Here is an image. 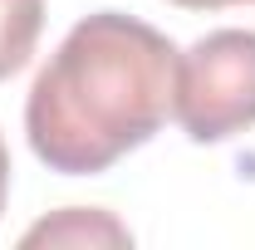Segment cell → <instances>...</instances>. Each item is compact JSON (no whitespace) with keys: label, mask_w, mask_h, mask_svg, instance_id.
<instances>
[{"label":"cell","mask_w":255,"mask_h":250,"mask_svg":"<svg viewBox=\"0 0 255 250\" xmlns=\"http://www.w3.org/2000/svg\"><path fill=\"white\" fill-rule=\"evenodd\" d=\"M44 30V0H0V79L25 69Z\"/></svg>","instance_id":"cell-4"},{"label":"cell","mask_w":255,"mask_h":250,"mask_svg":"<svg viewBox=\"0 0 255 250\" xmlns=\"http://www.w3.org/2000/svg\"><path fill=\"white\" fill-rule=\"evenodd\" d=\"M177 44L162 30L98 10L64 34L25 98L34 157L64 177L108 172L172 113Z\"/></svg>","instance_id":"cell-1"},{"label":"cell","mask_w":255,"mask_h":250,"mask_svg":"<svg viewBox=\"0 0 255 250\" xmlns=\"http://www.w3.org/2000/svg\"><path fill=\"white\" fill-rule=\"evenodd\" d=\"M25 246H132V231L108 211L94 206H69L59 216H44L25 231Z\"/></svg>","instance_id":"cell-3"},{"label":"cell","mask_w":255,"mask_h":250,"mask_svg":"<svg viewBox=\"0 0 255 250\" xmlns=\"http://www.w3.org/2000/svg\"><path fill=\"white\" fill-rule=\"evenodd\" d=\"M5 191H10V152L0 142V211H5Z\"/></svg>","instance_id":"cell-6"},{"label":"cell","mask_w":255,"mask_h":250,"mask_svg":"<svg viewBox=\"0 0 255 250\" xmlns=\"http://www.w3.org/2000/svg\"><path fill=\"white\" fill-rule=\"evenodd\" d=\"M182 10H226V5H255V0H172Z\"/></svg>","instance_id":"cell-5"},{"label":"cell","mask_w":255,"mask_h":250,"mask_svg":"<svg viewBox=\"0 0 255 250\" xmlns=\"http://www.w3.org/2000/svg\"><path fill=\"white\" fill-rule=\"evenodd\" d=\"M172 118L191 142H226L255 127V30H216L177 54Z\"/></svg>","instance_id":"cell-2"}]
</instances>
